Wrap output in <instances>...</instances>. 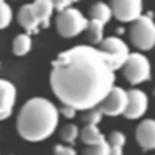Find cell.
<instances>
[{
	"label": "cell",
	"instance_id": "cell-1",
	"mask_svg": "<svg viewBox=\"0 0 155 155\" xmlns=\"http://www.w3.org/2000/svg\"><path fill=\"white\" fill-rule=\"evenodd\" d=\"M114 70L93 46H74L61 52L51 67L49 83L61 103L77 111L98 108L114 88Z\"/></svg>",
	"mask_w": 155,
	"mask_h": 155
},
{
	"label": "cell",
	"instance_id": "cell-2",
	"mask_svg": "<svg viewBox=\"0 0 155 155\" xmlns=\"http://www.w3.org/2000/svg\"><path fill=\"white\" fill-rule=\"evenodd\" d=\"M59 124V110L43 96L30 98L23 104L16 118V131L28 142L46 140Z\"/></svg>",
	"mask_w": 155,
	"mask_h": 155
},
{
	"label": "cell",
	"instance_id": "cell-3",
	"mask_svg": "<svg viewBox=\"0 0 155 155\" xmlns=\"http://www.w3.org/2000/svg\"><path fill=\"white\" fill-rule=\"evenodd\" d=\"M129 39L139 51H149L155 48V21L152 15H142L129 26Z\"/></svg>",
	"mask_w": 155,
	"mask_h": 155
},
{
	"label": "cell",
	"instance_id": "cell-4",
	"mask_svg": "<svg viewBox=\"0 0 155 155\" xmlns=\"http://www.w3.org/2000/svg\"><path fill=\"white\" fill-rule=\"evenodd\" d=\"M88 28V20L82 15L80 10L77 8H69V10L57 13L56 16V30L62 38H75L80 33L87 31Z\"/></svg>",
	"mask_w": 155,
	"mask_h": 155
},
{
	"label": "cell",
	"instance_id": "cell-5",
	"mask_svg": "<svg viewBox=\"0 0 155 155\" xmlns=\"http://www.w3.org/2000/svg\"><path fill=\"white\" fill-rule=\"evenodd\" d=\"M121 70H123V77L131 85H139L150 78V62L140 52H131L127 62Z\"/></svg>",
	"mask_w": 155,
	"mask_h": 155
},
{
	"label": "cell",
	"instance_id": "cell-6",
	"mask_svg": "<svg viewBox=\"0 0 155 155\" xmlns=\"http://www.w3.org/2000/svg\"><path fill=\"white\" fill-rule=\"evenodd\" d=\"M100 46H101L100 51L106 56V59H108L111 69L114 70V72L119 69H123V65L127 62L129 56H131L127 44H126L121 38H116V36L104 38V41Z\"/></svg>",
	"mask_w": 155,
	"mask_h": 155
},
{
	"label": "cell",
	"instance_id": "cell-7",
	"mask_svg": "<svg viewBox=\"0 0 155 155\" xmlns=\"http://www.w3.org/2000/svg\"><path fill=\"white\" fill-rule=\"evenodd\" d=\"M113 10V16L121 23H134L142 16V5L140 0H113L110 2Z\"/></svg>",
	"mask_w": 155,
	"mask_h": 155
},
{
	"label": "cell",
	"instance_id": "cell-8",
	"mask_svg": "<svg viewBox=\"0 0 155 155\" xmlns=\"http://www.w3.org/2000/svg\"><path fill=\"white\" fill-rule=\"evenodd\" d=\"M98 108L103 113V116L124 114L126 108H127V91L124 88H121V87H114Z\"/></svg>",
	"mask_w": 155,
	"mask_h": 155
},
{
	"label": "cell",
	"instance_id": "cell-9",
	"mask_svg": "<svg viewBox=\"0 0 155 155\" xmlns=\"http://www.w3.org/2000/svg\"><path fill=\"white\" fill-rule=\"evenodd\" d=\"M149 106V98L142 90H127V108L124 111V116L127 119H139L145 114Z\"/></svg>",
	"mask_w": 155,
	"mask_h": 155
},
{
	"label": "cell",
	"instance_id": "cell-10",
	"mask_svg": "<svg viewBox=\"0 0 155 155\" xmlns=\"http://www.w3.org/2000/svg\"><path fill=\"white\" fill-rule=\"evenodd\" d=\"M16 101V88L12 82L0 78V121L10 118Z\"/></svg>",
	"mask_w": 155,
	"mask_h": 155
},
{
	"label": "cell",
	"instance_id": "cell-11",
	"mask_svg": "<svg viewBox=\"0 0 155 155\" xmlns=\"http://www.w3.org/2000/svg\"><path fill=\"white\" fill-rule=\"evenodd\" d=\"M136 140L144 150L155 149V119H144L137 126Z\"/></svg>",
	"mask_w": 155,
	"mask_h": 155
},
{
	"label": "cell",
	"instance_id": "cell-12",
	"mask_svg": "<svg viewBox=\"0 0 155 155\" xmlns=\"http://www.w3.org/2000/svg\"><path fill=\"white\" fill-rule=\"evenodd\" d=\"M18 23L20 26L26 31V35H35V33H39L41 30V23L38 20V16L35 13V8H33L31 3H26L20 8L18 12Z\"/></svg>",
	"mask_w": 155,
	"mask_h": 155
},
{
	"label": "cell",
	"instance_id": "cell-13",
	"mask_svg": "<svg viewBox=\"0 0 155 155\" xmlns=\"http://www.w3.org/2000/svg\"><path fill=\"white\" fill-rule=\"evenodd\" d=\"M31 5L35 8V13L41 23V28H48L52 13L56 12L54 10V2H51V0H36Z\"/></svg>",
	"mask_w": 155,
	"mask_h": 155
},
{
	"label": "cell",
	"instance_id": "cell-14",
	"mask_svg": "<svg viewBox=\"0 0 155 155\" xmlns=\"http://www.w3.org/2000/svg\"><path fill=\"white\" fill-rule=\"evenodd\" d=\"M90 16L91 20H96V21H101L103 25L108 23L113 16V10L110 7V3H104V2H96L91 5L90 8Z\"/></svg>",
	"mask_w": 155,
	"mask_h": 155
},
{
	"label": "cell",
	"instance_id": "cell-15",
	"mask_svg": "<svg viewBox=\"0 0 155 155\" xmlns=\"http://www.w3.org/2000/svg\"><path fill=\"white\" fill-rule=\"evenodd\" d=\"M80 139H82L83 144H87L88 147H91V145H98V144H101V142L106 140L103 134L98 131L96 126H85V127L80 131Z\"/></svg>",
	"mask_w": 155,
	"mask_h": 155
},
{
	"label": "cell",
	"instance_id": "cell-16",
	"mask_svg": "<svg viewBox=\"0 0 155 155\" xmlns=\"http://www.w3.org/2000/svg\"><path fill=\"white\" fill-rule=\"evenodd\" d=\"M31 46H33L31 36L26 35V33H23V35L15 36L12 48H13V54H15V56L21 57V56H26V54L31 51Z\"/></svg>",
	"mask_w": 155,
	"mask_h": 155
},
{
	"label": "cell",
	"instance_id": "cell-17",
	"mask_svg": "<svg viewBox=\"0 0 155 155\" xmlns=\"http://www.w3.org/2000/svg\"><path fill=\"white\" fill-rule=\"evenodd\" d=\"M103 30H104V25L101 21H96V20H90L88 21L87 35H88V41L91 44H101L104 41Z\"/></svg>",
	"mask_w": 155,
	"mask_h": 155
},
{
	"label": "cell",
	"instance_id": "cell-18",
	"mask_svg": "<svg viewBox=\"0 0 155 155\" xmlns=\"http://www.w3.org/2000/svg\"><path fill=\"white\" fill-rule=\"evenodd\" d=\"M108 142H110L111 147V155H123V149L126 144V136L119 131H113L108 137Z\"/></svg>",
	"mask_w": 155,
	"mask_h": 155
},
{
	"label": "cell",
	"instance_id": "cell-19",
	"mask_svg": "<svg viewBox=\"0 0 155 155\" xmlns=\"http://www.w3.org/2000/svg\"><path fill=\"white\" fill-rule=\"evenodd\" d=\"M78 127L75 124H65L64 127H62V131H61V139L67 142V144H74L75 139L78 137Z\"/></svg>",
	"mask_w": 155,
	"mask_h": 155
},
{
	"label": "cell",
	"instance_id": "cell-20",
	"mask_svg": "<svg viewBox=\"0 0 155 155\" xmlns=\"http://www.w3.org/2000/svg\"><path fill=\"white\" fill-rule=\"evenodd\" d=\"M83 155H111V147L110 142L104 140L98 145H91V147L83 150Z\"/></svg>",
	"mask_w": 155,
	"mask_h": 155
},
{
	"label": "cell",
	"instance_id": "cell-21",
	"mask_svg": "<svg viewBox=\"0 0 155 155\" xmlns=\"http://www.w3.org/2000/svg\"><path fill=\"white\" fill-rule=\"evenodd\" d=\"M101 118H103V113L100 111V108H93V110L85 111V114L82 116L85 126H96L101 121Z\"/></svg>",
	"mask_w": 155,
	"mask_h": 155
},
{
	"label": "cell",
	"instance_id": "cell-22",
	"mask_svg": "<svg viewBox=\"0 0 155 155\" xmlns=\"http://www.w3.org/2000/svg\"><path fill=\"white\" fill-rule=\"evenodd\" d=\"M12 21V8L8 3L0 0V30H5Z\"/></svg>",
	"mask_w": 155,
	"mask_h": 155
},
{
	"label": "cell",
	"instance_id": "cell-23",
	"mask_svg": "<svg viewBox=\"0 0 155 155\" xmlns=\"http://www.w3.org/2000/svg\"><path fill=\"white\" fill-rule=\"evenodd\" d=\"M54 155H77L74 147L70 145H62V144H57L54 147Z\"/></svg>",
	"mask_w": 155,
	"mask_h": 155
},
{
	"label": "cell",
	"instance_id": "cell-24",
	"mask_svg": "<svg viewBox=\"0 0 155 155\" xmlns=\"http://www.w3.org/2000/svg\"><path fill=\"white\" fill-rule=\"evenodd\" d=\"M69 8H72V2H69V0H57V2H54V10L59 12V13L69 10Z\"/></svg>",
	"mask_w": 155,
	"mask_h": 155
},
{
	"label": "cell",
	"instance_id": "cell-25",
	"mask_svg": "<svg viewBox=\"0 0 155 155\" xmlns=\"http://www.w3.org/2000/svg\"><path fill=\"white\" fill-rule=\"evenodd\" d=\"M61 113H62V116H64V118L72 119V118H75V113H77V110H74V108H70V106H62L61 108Z\"/></svg>",
	"mask_w": 155,
	"mask_h": 155
}]
</instances>
